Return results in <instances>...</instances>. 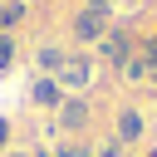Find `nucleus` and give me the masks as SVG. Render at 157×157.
<instances>
[{
  "label": "nucleus",
  "instance_id": "nucleus-3",
  "mask_svg": "<svg viewBox=\"0 0 157 157\" xmlns=\"http://www.w3.org/2000/svg\"><path fill=\"white\" fill-rule=\"evenodd\" d=\"M132 49H137V39H132V29H108V34L98 39V54H103V64H113L118 74H123V64L132 59Z\"/></svg>",
  "mask_w": 157,
  "mask_h": 157
},
{
  "label": "nucleus",
  "instance_id": "nucleus-15",
  "mask_svg": "<svg viewBox=\"0 0 157 157\" xmlns=\"http://www.w3.org/2000/svg\"><path fill=\"white\" fill-rule=\"evenodd\" d=\"M34 157H54V152H34Z\"/></svg>",
  "mask_w": 157,
  "mask_h": 157
},
{
  "label": "nucleus",
  "instance_id": "nucleus-10",
  "mask_svg": "<svg viewBox=\"0 0 157 157\" xmlns=\"http://www.w3.org/2000/svg\"><path fill=\"white\" fill-rule=\"evenodd\" d=\"M15 54H20V44H15V34H0V74L15 64Z\"/></svg>",
  "mask_w": 157,
  "mask_h": 157
},
{
  "label": "nucleus",
  "instance_id": "nucleus-16",
  "mask_svg": "<svg viewBox=\"0 0 157 157\" xmlns=\"http://www.w3.org/2000/svg\"><path fill=\"white\" fill-rule=\"evenodd\" d=\"M147 157H157V147H152V152H147Z\"/></svg>",
  "mask_w": 157,
  "mask_h": 157
},
{
  "label": "nucleus",
  "instance_id": "nucleus-6",
  "mask_svg": "<svg viewBox=\"0 0 157 157\" xmlns=\"http://www.w3.org/2000/svg\"><path fill=\"white\" fill-rule=\"evenodd\" d=\"M113 137L128 147V142H137L142 137V113L137 108H118V118H113Z\"/></svg>",
  "mask_w": 157,
  "mask_h": 157
},
{
  "label": "nucleus",
  "instance_id": "nucleus-12",
  "mask_svg": "<svg viewBox=\"0 0 157 157\" xmlns=\"http://www.w3.org/2000/svg\"><path fill=\"white\" fill-rule=\"evenodd\" d=\"M93 157H123V142H118V137H108V142H103Z\"/></svg>",
  "mask_w": 157,
  "mask_h": 157
},
{
  "label": "nucleus",
  "instance_id": "nucleus-17",
  "mask_svg": "<svg viewBox=\"0 0 157 157\" xmlns=\"http://www.w3.org/2000/svg\"><path fill=\"white\" fill-rule=\"evenodd\" d=\"M113 5H128V0H113Z\"/></svg>",
  "mask_w": 157,
  "mask_h": 157
},
{
  "label": "nucleus",
  "instance_id": "nucleus-9",
  "mask_svg": "<svg viewBox=\"0 0 157 157\" xmlns=\"http://www.w3.org/2000/svg\"><path fill=\"white\" fill-rule=\"evenodd\" d=\"M137 49L147 54V83L157 88V34H152V39H137Z\"/></svg>",
  "mask_w": 157,
  "mask_h": 157
},
{
  "label": "nucleus",
  "instance_id": "nucleus-8",
  "mask_svg": "<svg viewBox=\"0 0 157 157\" xmlns=\"http://www.w3.org/2000/svg\"><path fill=\"white\" fill-rule=\"evenodd\" d=\"M25 15H29V5H25V0H0V34H10Z\"/></svg>",
  "mask_w": 157,
  "mask_h": 157
},
{
  "label": "nucleus",
  "instance_id": "nucleus-13",
  "mask_svg": "<svg viewBox=\"0 0 157 157\" xmlns=\"http://www.w3.org/2000/svg\"><path fill=\"white\" fill-rule=\"evenodd\" d=\"M83 10H113V0H83Z\"/></svg>",
  "mask_w": 157,
  "mask_h": 157
},
{
  "label": "nucleus",
  "instance_id": "nucleus-7",
  "mask_svg": "<svg viewBox=\"0 0 157 157\" xmlns=\"http://www.w3.org/2000/svg\"><path fill=\"white\" fill-rule=\"evenodd\" d=\"M64 54H69V49H59V44H39V49H34V69L54 78V74H59V64H64Z\"/></svg>",
  "mask_w": 157,
  "mask_h": 157
},
{
  "label": "nucleus",
  "instance_id": "nucleus-11",
  "mask_svg": "<svg viewBox=\"0 0 157 157\" xmlns=\"http://www.w3.org/2000/svg\"><path fill=\"white\" fill-rule=\"evenodd\" d=\"M54 157H93V147H83V142H74V137H69V142H59V147H54Z\"/></svg>",
  "mask_w": 157,
  "mask_h": 157
},
{
  "label": "nucleus",
  "instance_id": "nucleus-4",
  "mask_svg": "<svg viewBox=\"0 0 157 157\" xmlns=\"http://www.w3.org/2000/svg\"><path fill=\"white\" fill-rule=\"evenodd\" d=\"M64 98H69V93H64V88H59V78H49V74H39V78L29 83V103H34V108H54V113H59V103H64Z\"/></svg>",
  "mask_w": 157,
  "mask_h": 157
},
{
  "label": "nucleus",
  "instance_id": "nucleus-5",
  "mask_svg": "<svg viewBox=\"0 0 157 157\" xmlns=\"http://www.w3.org/2000/svg\"><path fill=\"white\" fill-rule=\"evenodd\" d=\"M59 128H64V132H69V137H74V132H83V128H88V103H83V98H78V93H69V98H64V103H59Z\"/></svg>",
  "mask_w": 157,
  "mask_h": 157
},
{
  "label": "nucleus",
  "instance_id": "nucleus-2",
  "mask_svg": "<svg viewBox=\"0 0 157 157\" xmlns=\"http://www.w3.org/2000/svg\"><path fill=\"white\" fill-rule=\"evenodd\" d=\"M108 29H113V10H74V20H69V34L78 44H93Z\"/></svg>",
  "mask_w": 157,
  "mask_h": 157
},
{
  "label": "nucleus",
  "instance_id": "nucleus-14",
  "mask_svg": "<svg viewBox=\"0 0 157 157\" xmlns=\"http://www.w3.org/2000/svg\"><path fill=\"white\" fill-rule=\"evenodd\" d=\"M10 142V118H0V147Z\"/></svg>",
  "mask_w": 157,
  "mask_h": 157
},
{
  "label": "nucleus",
  "instance_id": "nucleus-1",
  "mask_svg": "<svg viewBox=\"0 0 157 157\" xmlns=\"http://www.w3.org/2000/svg\"><path fill=\"white\" fill-rule=\"evenodd\" d=\"M54 78H59V88H64V93H83V88L93 83V54H88V49H69Z\"/></svg>",
  "mask_w": 157,
  "mask_h": 157
}]
</instances>
